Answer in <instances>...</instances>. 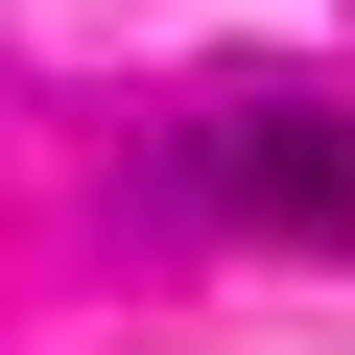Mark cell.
I'll list each match as a JSON object with an SVG mask.
<instances>
[{"instance_id": "6da1fadb", "label": "cell", "mask_w": 355, "mask_h": 355, "mask_svg": "<svg viewBox=\"0 0 355 355\" xmlns=\"http://www.w3.org/2000/svg\"><path fill=\"white\" fill-rule=\"evenodd\" d=\"M190 190H214V237H261V261H355V119H331V95H214V119H190Z\"/></svg>"}]
</instances>
